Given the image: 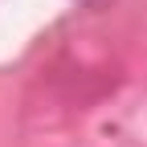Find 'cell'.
<instances>
[{"mask_svg":"<svg viewBox=\"0 0 147 147\" xmlns=\"http://www.w3.org/2000/svg\"><path fill=\"white\" fill-rule=\"evenodd\" d=\"M82 4H90V8H102V4H110V0H82Z\"/></svg>","mask_w":147,"mask_h":147,"instance_id":"1","label":"cell"}]
</instances>
